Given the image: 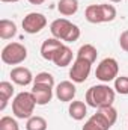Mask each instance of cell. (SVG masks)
Wrapping results in <instances>:
<instances>
[{
    "mask_svg": "<svg viewBox=\"0 0 128 130\" xmlns=\"http://www.w3.org/2000/svg\"><path fill=\"white\" fill-rule=\"evenodd\" d=\"M110 2H113V3H119V2H122V0H110Z\"/></svg>",
    "mask_w": 128,
    "mask_h": 130,
    "instance_id": "28",
    "label": "cell"
},
{
    "mask_svg": "<svg viewBox=\"0 0 128 130\" xmlns=\"http://www.w3.org/2000/svg\"><path fill=\"white\" fill-rule=\"evenodd\" d=\"M84 17H86V20H88L89 23H94V24H96V23H102L99 5H91V6H88L86 11H84Z\"/></svg>",
    "mask_w": 128,
    "mask_h": 130,
    "instance_id": "19",
    "label": "cell"
},
{
    "mask_svg": "<svg viewBox=\"0 0 128 130\" xmlns=\"http://www.w3.org/2000/svg\"><path fill=\"white\" fill-rule=\"evenodd\" d=\"M50 32L53 35V38H57L65 42H74L80 38V29L78 26L72 24L71 21H68L66 18H57L51 23L50 26Z\"/></svg>",
    "mask_w": 128,
    "mask_h": 130,
    "instance_id": "3",
    "label": "cell"
},
{
    "mask_svg": "<svg viewBox=\"0 0 128 130\" xmlns=\"http://www.w3.org/2000/svg\"><path fill=\"white\" fill-rule=\"evenodd\" d=\"M12 94H14V86H12V83H9V82H2L0 83V110H5V107H6V104H8V101H9V98L12 97Z\"/></svg>",
    "mask_w": 128,
    "mask_h": 130,
    "instance_id": "18",
    "label": "cell"
},
{
    "mask_svg": "<svg viewBox=\"0 0 128 130\" xmlns=\"http://www.w3.org/2000/svg\"><path fill=\"white\" fill-rule=\"evenodd\" d=\"M11 79H12L14 83L20 85V86H27V85H30L33 82L35 77L32 76V73H30L29 68L15 67V68H12V71H11Z\"/></svg>",
    "mask_w": 128,
    "mask_h": 130,
    "instance_id": "11",
    "label": "cell"
},
{
    "mask_svg": "<svg viewBox=\"0 0 128 130\" xmlns=\"http://www.w3.org/2000/svg\"><path fill=\"white\" fill-rule=\"evenodd\" d=\"M115 89H116V92H119L122 95H127L128 94V77H125V76L116 77L115 79Z\"/></svg>",
    "mask_w": 128,
    "mask_h": 130,
    "instance_id": "23",
    "label": "cell"
},
{
    "mask_svg": "<svg viewBox=\"0 0 128 130\" xmlns=\"http://www.w3.org/2000/svg\"><path fill=\"white\" fill-rule=\"evenodd\" d=\"M27 58V48L20 42H11L2 50V61L8 65H18Z\"/></svg>",
    "mask_w": 128,
    "mask_h": 130,
    "instance_id": "5",
    "label": "cell"
},
{
    "mask_svg": "<svg viewBox=\"0 0 128 130\" xmlns=\"http://www.w3.org/2000/svg\"><path fill=\"white\" fill-rule=\"evenodd\" d=\"M118 73H119V65L116 62V59L105 58L96 67L95 77L101 82H112L118 77Z\"/></svg>",
    "mask_w": 128,
    "mask_h": 130,
    "instance_id": "6",
    "label": "cell"
},
{
    "mask_svg": "<svg viewBox=\"0 0 128 130\" xmlns=\"http://www.w3.org/2000/svg\"><path fill=\"white\" fill-rule=\"evenodd\" d=\"M47 26V18L44 14H39V12H30L24 17L23 20V29L26 33H39L44 27Z\"/></svg>",
    "mask_w": 128,
    "mask_h": 130,
    "instance_id": "7",
    "label": "cell"
},
{
    "mask_svg": "<svg viewBox=\"0 0 128 130\" xmlns=\"http://www.w3.org/2000/svg\"><path fill=\"white\" fill-rule=\"evenodd\" d=\"M119 44H121V48H122L124 52H128V30L121 33V36H119Z\"/></svg>",
    "mask_w": 128,
    "mask_h": 130,
    "instance_id": "25",
    "label": "cell"
},
{
    "mask_svg": "<svg viewBox=\"0 0 128 130\" xmlns=\"http://www.w3.org/2000/svg\"><path fill=\"white\" fill-rule=\"evenodd\" d=\"M27 130H47V121L42 117H30L26 124Z\"/></svg>",
    "mask_w": 128,
    "mask_h": 130,
    "instance_id": "21",
    "label": "cell"
},
{
    "mask_svg": "<svg viewBox=\"0 0 128 130\" xmlns=\"http://www.w3.org/2000/svg\"><path fill=\"white\" fill-rule=\"evenodd\" d=\"M116 120H118V112L113 106L99 107L98 112L86 121L83 130H110V127L116 123Z\"/></svg>",
    "mask_w": 128,
    "mask_h": 130,
    "instance_id": "1",
    "label": "cell"
},
{
    "mask_svg": "<svg viewBox=\"0 0 128 130\" xmlns=\"http://www.w3.org/2000/svg\"><path fill=\"white\" fill-rule=\"evenodd\" d=\"M62 41L57 39V38H48L42 42L41 45V56L45 59V61H51L53 62V58L54 55L57 53V50L62 47Z\"/></svg>",
    "mask_w": 128,
    "mask_h": 130,
    "instance_id": "10",
    "label": "cell"
},
{
    "mask_svg": "<svg viewBox=\"0 0 128 130\" xmlns=\"http://www.w3.org/2000/svg\"><path fill=\"white\" fill-rule=\"evenodd\" d=\"M2 2H5V3H14V2H18V0H2Z\"/></svg>",
    "mask_w": 128,
    "mask_h": 130,
    "instance_id": "27",
    "label": "cell"
},
{
    "mask_svg": "<svg viewBox=\"0 0 128 130\" xmlns=\"http://www.w3.org/2000/svg\"><path fill=\"white\" fill-rule=\"evenodd\" d=\"M57 11L65 15V17H69V15H74L77 11H78V2L77 0H59L57 3Z\"/></svg>",
    "mask_w": 128,
    "mask_h": 130,
    "instance_id": "15",
    "label": "cell"
},
{
    "mask_svg": "<svg viewBox=\"0 0 128 130\" xmlns=\"http://www.w3.org/2000/svg\"><path fill=\"white\" fill-rule=\"evenodd\" d=\"M36 106V100L32 92H20L12 101V112L17 118H30Z\"/></svg>",
    "mask_w": 128,
    "mask_h": 130,
    "instance_id": "4",
    "label": "cell"
},
{
    "mask_svg": "<svg viewBox=\"0 0 128 130\" xmlns=\"http://www.w3.org/2000/svg\"><path fill=\"white\" fill-rule=\"evenodd\" d=\"M99 9H101V20L102 23H109V21H113L116 18V9L113 5H99Z\"/></svg>",
    "mask_w": 128,
    "mask_h": 130,
    "instance_id": "20",
    "label": "cell"
},
{
    "mask_svg": "<svg viewBox=\"0 0 128 130\" xmlns=\"http://www.w3.org/2000/svg\"><path fill=\"white\" fill-rule=\"evenodd\" d=\"M33 83H39V85H47V86H54V77L50 74V73H38L36 77L33 79Z\"/></svg>",
    "mask_w": 128,
    "mask_h": 130,
    "instance_id": "22",
    "label": "cell"
},
{
    "mask_svg": "<svg viewBox=\"0 0 128 130\" xmlns=\"http://www.w3.org/2000/svg\"><path fill=\"white\" fill-rule=\"evenodd\" d=\"M45 0H29V3H32V5H42Z\"/></svg>",
    "mask_w": 128,
    "mask_h": 130,
    "instance_id": "26",
    "label": "cell"
},
{
    "mask_svg": "<svg viewBox=\"0 0 128 130\" xmlns=\"http://www.w3.org/2000/svg\"><path fill=\"white\" fill-rule=\"evenodd\" d=\"M0 130H20V127L12 117H3L0 120Z\"/></svg>",
    "mask_w": 128,
    "mask_h": 130,
    "instance_id": "24",
    "label": "cell"
},
{
    "mask_svg": "<svg viewBox=\"0 0 128 130\" xmlns=\"http://www.w3.org/2000/svg\"><path fill=\"white\" fill-rule=\"evenodd\" d=\"M91 62L86 61V59H81V58H77L74 61V64L69 70V77L74 83H83L86 82V79L89 77V73H91Z\"/></svg>",
    "mask_w": 128,
    "mask_h": 130,
    "instance_id": "8",
    "label": "cell"
},
{
    "mask_svg": "<svg viewBox=\"0 0 128 130\" xmlns=\"http://www.w3.org/2000/svg\"><path fill=\"white\" fill-rule=\"evenodd\" d=\"M69 117L72 118V120H75V121H81L84 117H86V113H88V107H86V103H83V101H78V100H75V101H71V104H69Z\"/></svg>",
    "mask_w": 128,
    "mask_h": 130,
    "instance_id": "14",
    "label": "cell"
},
{
    "mask_svg": "<svg viewBox=\"0 0 128 130\" xmlns=\"http://www.w3.org/2000/svg\"><path fill=\"white\" fill-rule=\"evenodd\" d=\"M17 35V26L14 21L3 18L0 21V38L2 39H11Z\"/></svg>",
    "mask_w": 128,
    "mask_h": 130,
    "instance_id": "16",
    "label": "cell"
},
{
    "mask_svg": "<svg viewBox=\"0 0 128 130\" xmlns=\"http://www.w3.org/2000/svg\"><path fill=\"white\" fill-rule=\"evenodd\" d=\"M75 85L69 80H65L60 82L57 86H56V97L59 98L60 101H71L72 98L75 97Z\"/></svg>",
    "mask_w": 128,
    "mask_h": 130,
    "instance_id": "12",
    "label": "cell"
},
{
    "mask_svg": "<svg viewBox=\"0 0 128 130\" xmlns=\"http://www.w3.org/2000/svg\"><path fill=\"white\" fill-rule=\"evenodd\" d=\"M71 61H72V50L68 47V45H62L59 50H57V53L54 55V58H53V62L54 65H57V67H66V65L71 64Z\"/></svg>",
    "mask_w": 128,
    "mask_h": 130,
    "instance_id": "13",
    "label": "cell"
},
{
    "mask_svg": "<svg viewBox=\"0 0 128 130\" xmlns=\"http://www.w3.org/2000/svg\"><path fill=\"white\" fill-rule=\"evenodd\" d=\"M96 56H98V52H96V48L92 44H84V45H81V47L78 48V52H77V58L86 59V61H89L91 64H94L96 61Z\"/></svg>",
    "mask_w": 128,
    "mask_h": 130,
    "instance_id": "17",
    "label": "cell"
},
{
    "mask_svg": "<svg viewBox=\"0 0 128 130\" xmlns=\"http://www.w3.org/2000/svg\"><path fill=\"white\" fill-rule=\"evenodd\" d=\"M86 104L91 107H107L115 101V91L109 85H96L88 89L86 92Z\"/></svg>",
    "mask_w": 128,
    "mask_h": 130,
    "instance_id": "2",
    "label": "cell"
},
{
    "mask_svg": "<svg viewBox=\"0 0 128 130\" xmlns=\"http://www.w3.org/2000/svg\"><path fill=\"white\" fill-rule=\"evenodd\" d=\"M30 92L33 94V97L36 100V104H39V106H44V104L50 103L51 97H53V88L47 86V85L33 83V88Z\"/></svg>",
    "mask_w": 128,
    "mask_h": 130,
    "instance_id": "9",
    "label": "cell"
}]
</instances>
